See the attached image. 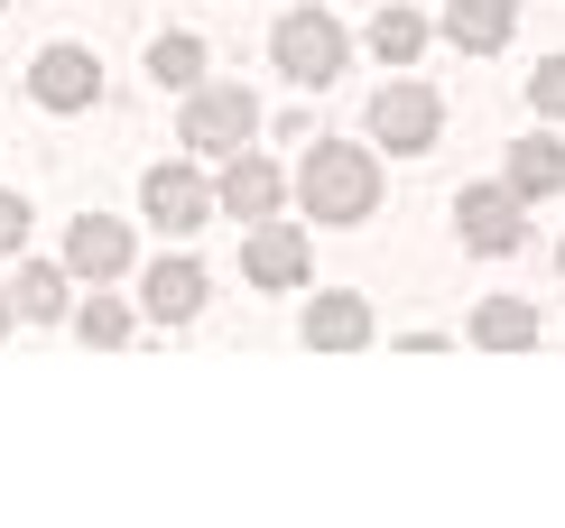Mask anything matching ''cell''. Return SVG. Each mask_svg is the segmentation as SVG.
Instances as JSON below:
<instances>
[{
	"instance_id": "1",
	"label": "cell",
	"mask_w": 565,
	"mask_h": 528,
	"mask_svg": "<svg viewBox=\"0 0 565 528\" xmlns=\"http://www.w3.org/2000/svg\"><path fill=\"white\" fill-rule=\"evenodd\" d=\"M297 204H306V223H371L381 213V158L362 149V139H316V149L297 158Z\"/></svg>"
},
{
	"instance_id": "2",
	"label": "cell",
	"mask_w": 565,
	"mask_h": 528,
	"mask_svg": "<svg viewBox=\"0 0 565 528\" xmlns=\"http://www.w3.org/2000/svg\"><path fill=\"white\" fill-rule=\"evenodd\" d=\"M177 139H185L195 158H232V149H250V139H260V103H250L242 84H195V93H185Z\"/></svg>"
},
{
	"instance_id": "3",
	"label": "cell",
	"mask_w": 565,
	"mask_h": 528,
	"mask_svg": "<svg viewBox=\"0 0 565 528\" xmlns=\"http://www.w3.org/2000/svg\"><path fill=\"white\" fill-rule=\"evenodd\" d=\"M269 56H278V75H288V84L324 93V84L343 75L352 38H343V29H334V19H324V10H288V19H278V29H269Z\"/></svg>"
},
{
	"instance_id": "4",
	"label": "cell",
	"mask_w": 565,
	"mask_h": 528,
	"mask_svg": "<svg viewBox=\"0 0 565 528\" xmlns=\"http://www.w3.org/2000/svg\"><path fill=\"white\" fill-rule=\"evenodd\" d=\"M436 130H445V103H436V84H417V75H390L381 93H371V139L398 158H417V149H436Z\"/></svg>"
},
{
	"instance_id": "5",
	"label": "cell",
	"mask_w": 565,
	"mask_h": 528,
	"mask_svg": "<svg viewBox=\"0 0 565 528\" xmlns=\"http://www.w3.org/2000/svg\"><path fill=\"white\" fill-rule=\"evenodd\" d=\"M29 103L38 112H93L103 103V56H93V46H38Z\"/></svg>"
},
{
	"instance_id": "6",
	"label": "cell",
	"mask_w": 565,
	"mask_h": 528,
	"mask_svg": "<svg viewBox=\"0 0 565 528\" xmlns=\"http://www.w3.org/2000/svg\"><path fill=\"white\" fill-rule=\"evenodd\" d=\"M306 270H316V251H306V223H250V242H242V278L250 287H269V297H288V287H306Z\"/></svg>"
},
{
	"instance_id": "7",
	"label": "cell",
	"mask_w": 565,
	"mask_h": 528,
	"mask_svg": "<svg viewBox=\"0 0 565 528\" xmlns=\"http://www.w3.org/2000/svg\"><path fill=\"white\" fill-rule=\"evenodd\" d=\"M455 232H463V251H520V232H529V204L510 196V186H463L455 196Z\"/></svg>"
},
{
	"instance_id": "8",
	"label": "cell",
	"mask_w": 565,
	"mask_h": 528,
	"mask_svg": "<svg viewBox=\"0 0 565 528\" xmlns=\"http://www.w3.org/2000/svg\"><path fill=\"white\" fill-rule=\"evenodd\" d=\"M139 213L185 242V232H204V213H214V186H204L195 167H149V177H139Z\"/></svg>"
},
{
	"instance_id": "9",
	"label": "cell",
	"mask_w": 565,
	"mask_h": 528,
	"mask_svg": "<svg viewBox=\"0 0 565 528\" xmlns=\"http://www.w3.org/2000/svg\"><path fill=\"white\" fill-rule=\"evenodd\" d=\"M214 204L232 213V223H269L278 204H288V177L260 158V149H232L223 158V186H214Z\"/></svg>"
},
{
	"instance_id": "10",
	"label": "cell",
	"mask_w": 565,
	"mask_h": 528,
	"mask_svg": "<svg viewBox=\"0 0 565 528\" xmlns=\"http://www.w3.org/2000/svg\"><path fill=\"white\" fill-rule=\"evenodd\" d=\"M121 270H130V223H111V213H84V223H65V278L111 287Z\"/></svg>"
},
{
	"instance_id": "11",
	"label": "cell",
	"mask_w": 565,
	"mask_h": 528,
	"mask_svg": "<svg viewBox=\"0 0 565 528\" xmlns=\"http://www.w3.org/2000/svg\"><path fill=\"white\" fill-rule=\"evenodd\" d=\"M204 287H214V278H204V260H158V270L149 278H139V306H149V325H195L204 316Z\"/></svg>"
},
{
	"instance_id": "12",
	"label": "cell",
	"mask_w": 565,
	"mask_h": 528,
	"mask_svg": "<svg viewBox=\"0 0 565 528\" xmlns=\"http://www.w3.org/2000/svg\"><path fill=\"white\" fill-rule=\"evenodd\" d=\"M371 297H352V287H324L316 306H306V352H362L371 344Z\"/></svg>"
},
{
	"instance_id": "13",
	"label": "cell",
	"mask_w": 565,
	"mask_h": 528,
	"mask_svg": "<svg viewBox=\"0 0 565 528\" xmlns=\"http://www.w3.org/2000/svg\"><path fill=\"white\" fill-rule=\"evenodd\" d=\"M510 29H520V0H445V38L463 56H501Z\"/></svg>"
},
{
	"instance_id": "14",
	"label": "cell",
	"mask_w": 565,
	"mask_h": 528,
	"mask_svg": "<svg viewBox=\"0 0 565 528\" xmlns=\"http://www.w3.org/2000/svg\"><path fill=\"white\" fill-rule=\"evenodd\" d=\"M10 306L29 325H65V316H75V278H65V260H29L19 287H10Z\"/></svg>"
},
{
	"instance_id": "15",
	"label": "cell",
	"mask_w": 565,
	"mask_h": 528,
	"mask_svg": "<svg viewBox=\"0 0 565 528\" xmlns=\"http://www.w3.org/2000/svg\"><path fill=\"white\" fill-rule=\"evenodd\" d=\"M510 196H520V204H537V196H565V149H556V139L547 130H537V139H520V149H510Z\"/></svg>"
},
{
	"instance_id": "16",
	"label": "cell",
	"mask_w": 565,
	"mask_h": 528,
	"mask_svg": "<svg viewBox=\"0 0 565 528\" xmlns=\"http://www.w3.org/2000/svg\"><path fill=\"white\" fill-rule=\"evenodd\" d=\"M537 334H547V325H537L529 297H482V316H473V344L482 352H529Z\"/></svg>"
},
{
	"instance_id": "17",
	"label": "cell",
	"mask_w": 565,
	"mask_h": 528,
	"mask_svg": "<svg viewBox=\"0 0 565 528\" xmlns=\"http://www.w3.org/2000/svg\"><path fill=\"white\" fill-rule=\"evenodd\" d=\"M371 56H381V65H417V56H427V19L390 0V10L371 19Z\"/></svg>"
},
{
	"instance_id": "18",
	"label": "cell",
	"mask_w": 565,
	"mask_h": 528,
	"mask_svg": "<svg viewBox=\"0 0 565 528\" xmlns=\"http://www.w3.org/2000/svg\"><path fill=\"white\" fill-rule=\"evenodd\" d=\"M149 75L177 84V93H195V84H204V38H185V29L158 38V46H149Z\"/></svg>"
},
{
	"instance_id": "19",
	"label": "cell",
	"mask_w": 565,
	"mask_h": 528,
	"mask_svg": "<svg viewBox=\"0 0 565 528\" xmlns=\"http://www.w3.org/2000/svg\"><path fill=\"white\" fill-rule=\"evenodd\" d=\"M75 334H84V344H130V306H121V297H103V287H93V297L75 306Z\"/></svg>"
},
{
	"instance_id": "20",
	"label": "cell",
	"mask_w": 565,
	"mask_h": 528,
	"mask_svg": "<svg viewBox=\"0 0 565 528\" xmlns=\"http://www.w3.org/2000/svg\"><path fill=\"white\" fill-rule=\"evenodd\" d=\"M529 103L547 112V122H565V56H547V65L529 75Z\"/></svg>"
},
{
	"instance_id": "21",
	"label": "cell",
	"mask_w": 565,
	"mask_h": 528,
	"mask_svg": "<svg viewBox=\"0 0 565 528\" xmlns=\"http://www.w3.org/2000/svg\"><path fill=\"white\" fill-rule=\"evenodd\" d=\"M29 242V196H0V260Z\"/></svg>"
},
{
	"instance_id": "22",
	"label": "cell",
	"mask_w": 565,
	"mask_h": 528,
	"mask_svg": "<svg viewBox=\"0 0 565 528\" xmlns=\"http://www.w3.org/2000/svg\"><path fill=\"white\" fill-rule=\"evenodd\" d=\"M10 316H19V306H10V287H0V334H10Z\"/></svg>"
},
{
	"instance_id": "23",
	"label": "cell",
	"mask_w": 565,
	"mask_h": 528,
	"mask_svg": "<svg viewBox=\"0 0 565 528\" xmlns=\"http://www.w3.org/2000/svg\"><path fill=\"white\" fill-rule=\"evenodd\" d=\"M556 270H565V242H556Z\"/></svg>"
}]
</instances>
